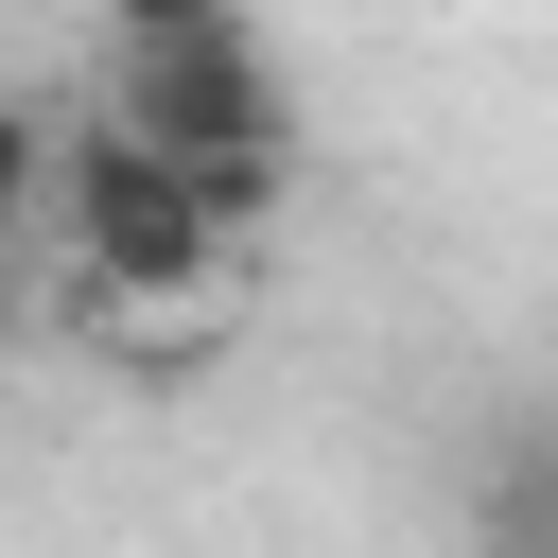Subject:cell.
<instances>
[{
  "instance_id": "1",
  "label": "cell",
  "mask_w": 558,
  "mask_h": 558,
  "mask_svg": "<svg viewBox=\"0 0 558 558\" xmlns=\"http://www.w3.org/2000/svg\"><path fill=\"white\" fill-rule=\"evenodd\" d=\"M105 122H122L140 157H174L244 244H262L279 192H296V87H279V52H262L244 17H209V0L105 17Z\"/></svg>"
},
{
  "instance_id": "2",
  "label": "cell",
  "mask_w": 558,
  "mask_h": 558,
  "mask_svg": "<svg viewBox=\"0 0 558 558\" xmlns=\"http://www.w3.org/2000/svg\"><path fill=\"white\" fill-rule=\"evenodd\" d=\"M52 244H70V279H87V314L140 349V331H174V314H227L244 296V227L174 174V157H140L105 105L52 140Z\"/></svg>"
},
{
  "instance_id": "3",
  "label": "cell",
  "mask_w": 558,
  "mask_h": 558,
  "mask_svg": "<svg viewBox=\"0 0 558 558\" xmlns=\"http://www.w3.org/2000/svg\"><path fill=\"white\" fill-rule=\"evenodd\" d=\"M471 558H558V418L471 453Z\"/></svg>"
},
{
  "instance_id": "4",
  "label": "cell",
  "mask_w": 558,
  "mask_h": 558,
  "mask_svg": "<svg viewBox=\"0 0 558 558\" xmlns=\"http://www.w3.org/2000/svg\"><path fill=\"white\" fill-rule=\"evenodd\" d=\"M52 140H70V122H52V105H17V87H0V262H17V227H35V209H52Z\"/></svg>"
}]
</instances>
